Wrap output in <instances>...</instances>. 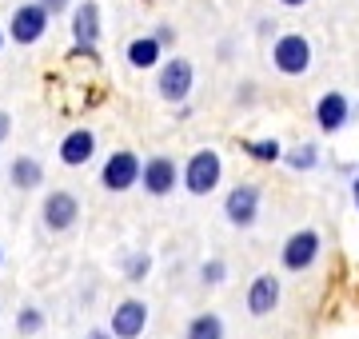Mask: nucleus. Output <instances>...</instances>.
<instances>
[{"label":"nucleus","instance_id":"13","mask_svg":"<svg viewBox=\"0 0 359 339\" xmlns=\"http://www.w3.org/2000/svg\"><path fill=\"white\" fill-rule=\"evenodd\" d=\"M96 156V132L92 128H72L60 140V160H65L68 168H80V164H88Z\"/></svg>","mask_w":359,"mask_h":339},{"label":"nucleus","instance_id":"6","mask_svg":"<svg viewBox=\"0 0 359 339\" xmlns=\"http://www.w3.org/2000/svg\"><path fill=\"white\" fill-rule=\"evenodd\" d=\"M48 20L52 16L40 8L36 0H32V4H20V8L13 13V20H8V36H13V44L28 48V44H36V40L48 32Z\"/></svg>","mask_w":359,"mask_h":339},{"label":"nucleus","instance_id":"22","mask_svg":"<svg viewBox=\"0 0 359 339\" xmlns=\"http://www.w3.org/2000/svg\"><path fill=\"white\" fill-rule=\"evenodd\" d=\"M200 279H204L208 287L224 284V279H228V263H224V260H208L204 268H200Z\"/></svg>","mask_w":359,"mask_h":339},{"label":"nucleus","instance_id":"24","mask_svg":"<svg viewBox=\"0 0 359 339\" xmlns=\"http://www.w3.org/2000/svg\"><path fill=\"white\" fill-rule=\"evenodd\" d=\"M152 36H156V40H160V44L168 48V44H176V28H172V25H160V28L152 32Z\"/></svg>","mask_w":359,"mask_h":339},{"label":"nucleus","instance_id":"20","mask_svg":"<svg viewBox=\"0 0 359 339\" xmlns=\"http://www.w3.org/2000/svg\"><path fill=\"white\" fill-rule=\"evenodd\" d=\"M16 331H20V335H36V331H44V312L32 307V303L20 307V312H16Z\"/></svg>","mask_w":359,"mask_h":339},{"label":"nucleus","instance_id":"25","mask_svg":"<svg viewBox=\"0 0 359 339\" xmlns=\"http://www.w3.org/2000/svg\"><path fill=\"white\" fill-rule=\"evenodd\" d=\"M84 339H116V335H112V331H108V327H92V331H88V335H84Z\"/></svg>","mask_w":359,"mask_h":339},{"label":"nucleus","instance_id":"12","mask_svg":"<svg viewBox=\"0 0 359 339\" xmlns=\"http://www.w3.org/2000/svg\"><path fill=\"white\" fill-rule=\"evenodd\" d=\"M72 40H76V48L100 44V4L96 0H80V8L72 13Z\"/></svg>","mask_w":359,"mask_h":339},{"label":"nucleus","instance_id":"28","mask_svg":"<svg viewBox=\"0 0 359 339\" xmlns=\"http://www.w3.org/2000/svg\"><path fill=\"white\" fill-rule=\"evenodd\" d=\"M351 200H355V208H359V176H355V184H351Z\"/></svg>","mask_w":359,"mask_h":339},{"label":"nucleus","instance_id":"7","mask_svg":"<svg viewBox=\"0 0 359 339\" xmlns=\"http://www.w3.org/2000/svg\"><path fill=\"white\" fill-rule=\"evenodd\" d=\"M224 216L236 228H252L259 216V188L256 184H236L228 196H224Z\"/></svg>","mask_w":359,"mask_h":339},{"label":"nucleus","instance_id":"2","mask_svg":"<svg viewBox=\"0 0 359 339\" xmlns=\"http://www.w3.org/2000/svg\"><path fill=\"white\" fill-rule=\"evenodd\" d=\"M192 84H196V72L192 64L184 60V56H172V60H164L160 64V72H156V92L164 96L168 104H188V96H192Z\"/></svg>","mask_w":359,"mask_h":339},{"label":"nucleus","instance_id":"4","mask_svg":"<svg viewBox=\"0 0 359 339\" xmlns=\"http://www.w3.org/2000/svg\"><path fill=\"white\" fill-rule=\"evenodd\" d=\"M320 248H323L320 232H316V228H299V232L287 235V244H283V251H280V263L287 272H308L311 263L320 260Z\"/></svg>","mask_w":359,"mask_h":339},{"label":"nucleus","instance_id":"29","mask_svg":"<svg viewBox=\"0 0 359 339\" xmlns=\"http://www.w3.org/2000/svg\"><path fill=\"white\" fill-rule=\"evenodd\" d=\"M0 48H4V28H0Z\"/></svg>","mask_w":359,"mask_h":339},{"label":"nucleus","instance_id":"18","mask_svg":"<svg viewBox=\"0 0 359 339\" xmlns=\"http://www.w3.org/2000/svg\"><path fill=\"white\" fill-rule=\"evenodd\" d=\"M283 160H287L295 172H308V168H316V164H320V148H316V144H299V148H292Z\"/></svg>","mask_w":359,"mask_h":339},{"label":"nucleus","instance_id":"19","mask_svg":"<svg viewBox=\"0 0 359 339\" xmlns=\"http://www.w3.org/2000/svg\"><path fill=\"white\" fill-rule=\"evenodd\" d=\"M148 272H152V256L148 251H132L128 260H124V279L128 284H140Z\"/></svg>","mask_w":359,"mask_h":339},{"label":"nucleus","instance_id":"26","mask_svg":"<svg viewBox=\"0 0 359 339\" xmlns=\"http://www.w3.org/2000/svg\"><path fill=\"white\" fill-rule=\"evenodd\" d=\"M8 128H13V116H8V112H0V140L8 136Z\"/></svg>","mask_w":359,"mask_h":339},{"label":"nucleus","instance_id":"21","mask_svg":"<svg viewBox=\"0 0 359 339\" xmlns=\"http://www.w3.org/2000/svg\"><path fill=\"white\" fill-rule=\"evenodd\" d=\"M244 152H252L256 160H283V148L280 140H248Z\"/></svg>","mask_w":359,"mask_h":339},{"label":"nucleus","instance_id":"8","mask_svg":"<svg viewBox=\"0 0 359 339\" xmlns=\"http://www.w3.org/2000/svg\"><path fill=\"white\" fill-rule=\"evenodd\" d=\"M144 327H148V303L144 300H120L112 307V324H108V331H112L116 339H140Z\"/></svg>","mask_w":359,"mask_h":339},{"label":"nucleus","instance_id":"14","mask_svg":"<svg viewBox=\"0 0 359 339\" xmlns=\"http://www.w3.org/2000/svg\"><path fill=\"white\" fill-rule=\"evenodd\" d=\"M347 116H351V100H347L344 92L320 96V104H316V124H320V132H339L347 124Z\"/></svg>","mask_w":359,"mask_h":339},{"label":"nucleus","instance_id":"1","mask_svg":"<svg viewBox=\"0 0 359 339\" xmlns=\"http://www.w3.org/2000/svg\"><path fill=\"white\" fill-rule=\"evenodd\" d=\"M219 176H224V160H219V152H212V148L192 152V160L180 168V184H184L192 196H208V192H216Z\"/></svg>","mask_w":359,"mask_h":339},{"label":"nucleus","instance_id":"27","mask_svg":"<svg viewBox=\"0 0 359 339\" xmlns=\"http://www.w3.org/2000/svg\"><path fill=\"white\" fill-rule=\"evenodd\" d=\"M283 8H304V4H308V0H280Z\"/></svg>","mask_w":359,"mask_h":339},{"label":"nucleus","instance_id":"17","mask_svg":"<svg viewBox=\"0 0 359 339\" xmlns=\"http://www.w3.org/2000/svg\"><path fill=\"white\" fill-rule=\"evenodd\" d=\"M184 339H224V319H219L216 312H200L192 324H188Z\"/></svg>","mask_w":359,"mask_h":339},{"label":"nucleus","instance_id":"23","mask_svg":"<svg viewBox=\"0 0 359 339\" xmlns=\"http://www.w3.org/2000/svg\"><path fill=\"white\" fill-rule=\"evenodd\" d=\"M36 4H40V8H44L48 16H60V13L68 8V4H72V0H36Z\"/></svg>","mask_w":359,"mask_h":339},{"label":"nucleus","instance_id":"16","mask_svg":"<svg viewBox=\"0 0 359 339\" xmlns=\"http://www.w3.org/2000/svg\"><path fill=\"white\" fill-rule=\"evenodd\" d=\"M8 180H13L20 192H32L36 184H44V168H40V160H32V156H16L13 168H8Z\"/></svg>","mask_w":359,"mask_h":339},{"label":"nucleus","instance_id":"5","mask_svg":"<svg viewBox=\"0 0 359 339\" xmlns=\"http://www.w3.org/2000/svg\"><path fill=\"white\" fill-rule=\"evenodd\" d=\"M140 172H144V164L136 152H112L100 168V184L108 192H128V188L140 184Z\"/></svg>","mask_w":359,"mask_h":339},{"label":"nucleus","instance_id":"11","mask_svg":"<svg viewBox=\"0 0 359 339\" xmlns=\"http://www.w3.org/2000/svg\"><path fill=\"white\" fill-rule=\"evenodd\" d=\"M280 279L271 272H259L252 284H248V312L256 315V319H264V315H271L276 307H280Z\"/></svg>","mask_w":359,"mask_h":339},{"label":"nucleus","instance_id":"9","mask_svg":"<svg viewBox=\"0 0 359 339\" xmlns=\"http://www.w3.org/2000/svg\"><path fill=\"white\" fill-rule=\"evenodd\" d=\"M140 180H144V192H148V196H168V192H176V184H180L176 160L172 156H148L144 160Z\"/></svg>","mask_w":359,"mask_h":339},{"label":"nucleus","instance_id":"10","mask_svg":"<svg viewBox=\"0 0 359 339\" xmlns=\"http://www.w3.org/2000/svg\"><path fill=\"white\" fill-rule=\"evenodd\" d=\"M40 216H44V228H48V232H68V228L80 220V200L72 196V192H48Z\"/></svg>","mask_w":359,"mask_h":339},{"label":"nucleus","instance_id":"30","mask_svg":"<svg viewBox=\"0 0 359 339\" xmlns=\"http://www.w3.org/2000/svg\"><path fill=\"white\" fill-rule=\"evenodd\" d=\"M0 263H4V256H0Z\"/></svg>","mask_w":359,"mask_h":339},{"label":"nucleus","instance_id":"3","mask_svg":"<svg viewBox=\"0 0 359 339\" xmlns=\"http://www.w3.org/2000/svg\"><path fill=\"white\" fill-rule=\"evenodd\" d=\"M271 64L280 68L283 76H304L311 68V40L304 32H283L271 44Z\"/></svg>","mask_w":359,"mask_h":339},{"label":"nucleus","instance_id":"15","mask_svg":"<svg viewBox=\"0 0 359 339\" xmlns=\"http://www.w3.org/2000/svg\"><path fill=\"white\" fill-rule=\"evenodd\" d=\"M160 56H164V44L156 36H136L128 44V64L132 68H160Z\"/></svg>","mask_w":359,"mask_h":339}]
</instances>
